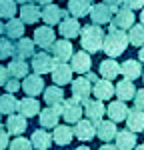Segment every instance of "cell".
<instances>
[{"label": "cell", "mask_w": 144, "mask_h": 150, "mask_svg": "<svg viewBox=\"0 0 144 150\" xmlns=\"http://www.w3.org/2000/svg\"><path fill=\"white\" fill-rule=\"evenodd\" d=\"M68 14L72 18H82V16H88L90 12V0H68Z\"/></svg>", "instance_id": "30"}, {"label": "cell", "mask_w": 144, "mask_h": 150, "mask_svg": "<svg viewBox=\"0 0 144 150\" xmlns=\"http://www.w3.org/2000/svg\"><path fill=\"white\" fill-rule=\"evenodd\" d=\"M30 144H32V148H36V150H48L52 146V134L46 132L44 128H40V130H36L34 134H32Z\"/></svg>", "instance_id": "28"}, {"label": "cell", "mask_w": 144, "mask_h": 150, "mask_svg": "<svg viewBox=\"0 0 144 150\" xmlns=\"http://www.w3.org/2000/svg\"><path fill=\"white\" fill-rule=\"evenodd\" d=\"M74 136L78 140H82V142H88V140H92L96 136V128H94V124L90 122V120H86V118H80L78 122H76V126H74Z\"/></svg>", "instance_id": "17"}, {"label": "cell", "mask_w": 144, "mask_h": 150, "mask_svg": "<svg viewBox=\"0 0 144 150\" xmlns=\"http://www.w3.org/2000/svg\"><path fill=\"white\" fill-rule=\"evenodd\" d=\"M14 2H18V4H26V2H30V0H14Z\"/></svg>", "instance_id": "54"}, {"label": "cell", "mask_w": 144, "mask_h": 150, "mask_svg": "<svg viewBox=\"0 0 144 150\" xmlns=\"http://www.w3.org/2000/svg\"><path fill=\"white\" fill-rule=\"evenodd\" d=\"M54 40H56V32L52 30V26H38L34 30V38H32L34 46H40L42 50H46L54 44Z\"/></svg>", "instance_id": "9"}, {"label": "cell", "mask_w": 144, "mask_h": 150, "mask_svg": "<svg viewBox=\"0 0 144 150\" xmlns=\"http://www.w3.org/2000/svg\"><path fill=\"white\" fill-rule=\"evenodd\" d=\"M20 20L24 24H36L40 20V8L36 6V4H30V2H26L22 4V8H20Z\"/></svg>", "instance_id": "32"}, {"label": "cell", "mask_w": 144, "mask_h": 150, "mask_svg": "<svg viewBox=\"0 0 144 150\" xmlns=\"http://www.w3.org/2000/svg\"><path fill=\"white\" fill-rule=\"evenodd\" d=\"M128 44H134V46H144V26L142 24H132L130 32H128Z\"/></svg>", "instance_id": "37"}, {"label": "cell", "mask_w": 144, "mask_h": 150, "mask_svg": "<svg viewBox=\"0 0 144 150\" xmlns=\"http://www.w3.org/2000/svg\"><path fill=\"white\" fill-rule=\"evenodd\" d=\"M104 4H106L112 12H116V10H120V8H122L124 0H104Z\"/></svg>", "instance_id": "44"}, {"label": "cell", "mask_w": 144, "mask_h": 150, "mask_svg": "<svg viewBox=\"0 0 144 150\" xmlns=\"http://www.w3.org/2000/svg\"><path fill=\"white\" fill-rule=\"evenodd\" d=\"M4 32H6V38L8 40H20L24 36V22L20 18H10L8 22L4 24Z\"/></svg>", "instance_id": "31"}, {"label": "cell", "mask_w": 144, "mask_h": 150, "mask_svg": "<svg viewBox=\"0 0 144 150\" xmlns=\"http://www.w3.org/2000/svg\"><path fill=\"white\" fill-rule=\"evenodd\" d=\"M86 80H88V82H92V84H94V82L98 80V76H96V74L92 72V70H88V72H86Z\"/></svg>", "instance_id": "47"}, {"label": "cell", "mask_w": 144, "mask_h": 150, "mask_svg": "<svg viewBox=\"0 0 144 150\" xmlns=\"http://www.w3.org/2000/svg\"><path fill=\"white\" fill-rule=\"evenodd\" d=\"M142 80H144V70H142Z\"/></svg>", "instance_id": "56"}, {"label": "cell", "mask_w": 144, "mask_h": 150, "mask_svg": "<svg viewBox=\"0 0 144 150\" xmlns=\"http://www.w3.org/2000/svg\"><path fill=\"white\" fill-rule=\"evenodd\" d=\"M18 112V100L14 94H2L0 96V114H14Z\"/></svg>", "instance_id": "36"}, {"label": "cell", "mask_w": 144, "mask_h": 150, "mask_svg": "<svg viewBox=\"0 0 144 150\" xmlns=\"http://www.w3.org/2000/svg\"><path fill=\"white\" fill-rule=\"evenodd\" d=\"M132 100H134V108H138V110H144V88L136 90Z\"/></svg>", "instance_id": "41"}, {"label": "cell", "mask_w": 144, "mask_h": 150, "mask_svg": "<svg viewBox=\"0 0 144 150\" xmlns=\"http://www.w3.org/2000/svg\"><path fill=\"white\" fill-rule=\"evenodd\" d=\"M20 88H22L26 96H38V94H42V90L46 88L44 86V78L40 76V74H26L24 76V82L20 84Z\"/></svg>", "instance_id": "8"}, {"label": "cell", "mask_w": 144, "mask_h": 150, "mask_svg": "<svg viewBox=\"0 0 144 150\" xmlns=\"http://www.w3.org/2000/svg\"><path fill=\"white\" fill-rule=\"evenodd\" d=\"M122 6L130 8V10H138V8H144V0H124Z\"/></svg>", "instance_id": "43"}, {"label": "cell", "mask_w": 144, "mask_h": 150, "mask_svg": "<svg viewBox=\"0 0 144 150\" xmlns=\"http://www.w3.org/2000/svg\"><path fill=\"white\" fill-rule=\"evenodd\" d=\"M114 140H116V144H114V146H116L118 150H132L134 146H136V134H134V132H130L128 128H126V130L116 132Z\"/></svg>", "instance_id": "26"}, {"label": "cell", "mask_w": 144, "mask_h": 150, "mask_svg": "<svg viewBox=\"0 0 144 150\" xmlns=\"http://www.w3.org/2000/svg\"><path fill=\"white\" fill-rule=\"evenodd\" d=\"M134 92H136V88H134V82H130V80H120L114 86V94L118 96V100H122V102L132 100L134 98Z\"/></svg>", "instance_id": "33"}, {"label": "cell", "mask_w": 144, "mask_h": 150, "mask_svg": "<svg viewBox=\"0 0 144 150\" xmlns=\"http://www.w3.org/2000/svg\"><path fill=\"white\" fill-rule=\"evenodd\" d=\"M4 88H6V92H8V94L18 92V90H20V80H16V78H10V80H6Z\"/></svg>", "instance_id": "42"}, {"label": "cell", "mask_w": 144, "mask_h": 150, "mask_svg": "<svg viewBox=\"0 0 144 150\" xmlns=\"http://www.w3.org/2000/svg\"><path fill=\"white\" fill-rule=\"evenodd\" d=\"M138 58H140V62H144V46H140V52H138Z\"/></svg>", "instance_id": "50"}, {"label": "cell", "mask_w": 144, "mask_h": 150, "mask_svg": "<svg viewBox=\"0 0 144 150\" xmlns=\"http://www.w3.org/2000/svg\"><path fill=\"white\" fill-rule=\"evenodd\" d=\"M52 80L56 86H64V84H70L72 82V68L70 64H66V62H58L54 68H52Z\"/></svg>", "instance_id": "16"}, {"label": "cell", "mask_w": 144, "mask_h": 150, "mask_svg": "<svg viewBox=\"0 0 144 150\" xmlns=\"http://www.w3.org/2000/svg\"><path fill=\"white\" fill-rule=\"evenodd\" d=\"M72 84V98L76 100V102L82 104L84 100H88L90 98V94H92V82L86 80V76H78Z\"/></svg>", "instance_id": "7"}, {"label": "cell", "mask_w": 144, "mask_h": 150, "mask_svg": "<svg viewBox=\"0 0 144 150\" xmlns=\"http://www.w3.org/2000/svg\"><path fill=\"white\" fill-rule=\"evenodd\" d=\"M56 110L60 112V116L68 122V124H76L80 118H82L84 114V110H82V104L80 102H76L74 98H64L60 104H56L54 106Z\"/></svg>", "instance_id": "3"}, {"label": "cell", "mask_w": 144, "mask_h": 150, "mask_svg": "<svg viewBox=\"0 0 144 150\" xmlns=\"http://www.w3.org/2000/svg\"><path fill=\"white\" fill-rule=\"evenodd\" d=\"M10 150H32V144H30V140L16 136L14 140H10Z\"/></svg>", "instance_id": "40"}, {"label": "cell", "mask_w": 144, "mask_h": 150, "mask_svg": "<svg viewBox=\"0 0 144 150\" xmlns=\"http://www.w3.org/2000/svg\"><path fill=\"white\" fill-rule=\"evenodd\" d=\"M98 68H100V76H104V78L110 80V82L120 74V64L114 60V58H104V60L100 62Z\"/></svg>", "instance_id": "29"}, {"label": "cell", "mask_w": 144, "mask_h": 150, "mask_svg": "<svg viewBox=\"0 0 144 150\" xmlns=\"http://www.w3.org/2000/svg\"><path fill=\"white\" fill-rule=\"evenodd\" d=\"M64 100V90L60 88V86H48V88H44V102L48 104V106H56V104H60Z\"/></svg>", "instance_id": "35"}, {"label": "cell", "mask_w": 144, "mask_h": 150, "mask_svg": "<svg viewBox=\"0 0 144 150\" xmlns=\"http://www.w3.org/2000/svg\"><path fill=\"white\" fill-rule=\"evenodd\" d=\"M90 2H92V0H90Z\"/></svg>", "instance_id": "57"}, {"label": "cell", "mask_w": 144, "mask_h": 150, "mask_svg": "<svg viewBox=\"0 0 144 150\" xmlns=\"http://www.w3.org/2000/svg\"><path fill=\"white\" fill-rule=\"evenodd\" d=\"M90 66H92V60H90V54H88V52L80 50V52H74V54H72V58H70V68H72V72L86 74V72L90 70Z\"/></svg>", "instance_id": "15"}, {"label": "cell", "mask_w": 144, "mask_h": 150, "mask_svg": "<svg viewBox=\"0 0 144 150\" xmlns=\"http://www.w3.org/2000/svg\"><path fill=\"white\" fill-rule=\"evenodd\" d=\"M136 20V16H134V12L130 8H120L116 10V14L110 18V28H118V30H126V28H130L132 24Z\"/></svg>", "instance_id": "10"}, {"label": "cell", "mask_w": 144, "mask_h": 150, "mask_svg": "<svg viewBox=\"0 0 144 150\" xmlns=\"http://www.w3.org/2000/svg\"><path fill=\"white\" fill-rule=\"evenodd\" d=\"M12 54H14V44H12V40L0 36V60H6V58H10Z\"/></svg>", "instance_id": "39"}, {"label": "cell", "mask_w": 144, "mask_h": 150, "mask_svg": "<svg viewBox=\"0 0 144 150\" xmlns=\"http://www.w3.org/2000/svg\"><path fill=\"white\" fill-rule=\"evenodd\" d=\"M74 150H90L88 146H78V148H74Z\"/></svg>", "instance_id": "55"}, {"label": "cell", "mask_w": 144, "mask_h": 150, "mask_svg": "<svg viewBox=\"0 0 144 150\" xmlns=\"http://www.w3.org/2000/svg\"><path fill=\"white\" fill-rule=\"evenodd\" d=\"M92 94H94L96 100L104 102V100H110L114 96V86L112 82L106 80V78H98V80L92 84Z\"/></svg>", "instance_id": "13"}, {"label": "cell", "mask_w": 144, "mask_h": 150, "mask_svg": "<svg viewBox=\"0 0 144 150\" xmlns=\"http://www.w3.org/2000/svg\"><path fill=\"white\" fill-rule=\"evenodd\" d=\"M26 126H28V122H26V118H24L22 114H8V120H6V132L8 134H12V136H20L24 130H26Z\"/></svg>", "instance_id": "21"}, {"label": "cell", "mask_w": 144, "mask_h": 150, "mask_svg": "<svg viewBox=\"0 0 144 150\" xmlns=\"http://www.w3.org/2000/svg\"><path fill=\"white\" fill-rule=\"evenodd\" d=\"M8 148V132L0 126V150H6Z\"/></svg>", "instance_id": "45"}, {"label": "cell", "mask_w": 144, "mask_h": 150, "mask_svg": "<svg viewBox=\"0 0 144 150\" xmlns=\"http://www.w3.org/2000/svg\"><path fill=\"white\" fill-rule=\"evenodd\" d=\"M80 28H82V26L78 24L76 18H72V16H68V18H64V20L58 22V32L62 34V38H66V40L76 38V36L80 34Z\"/></svg>", "instance_id": "19"}, {"label": "cell", "mask_w": 144, "mask_h": 150, "mask_svg": "<svg viewBox=\"0 0 144 150\" xmlns=\"http://www.w3.org/2000/svg\"><path fill=\"white\" fill-rule=\"evenodd\" d=\"M16 2L14 0H0V18H6L10 20L16 16Z\"/></svg>", "instance_id": "38"}, {"label": "cell", "mask_w": 144, "mask_h": 150, "mask_svg": "<svg viewBox=\"0 0 144 150\" xmlns=\"http://www.w3.org/2000/svg\"><path fill=\"white\" fill-rule=\"evenodd\" d=\"M74 138V132H72L70 124H58L54 126V132H52V140L58 144V146H68Z\"/></svg>", "instance_id": "24"}, {"label": "cell", "mask_w": 144, "mask_h": 150, "mask_svg": "<svg viewBox=\"0 0 144 150\" xmlns=\"http://www.w3.org/2000/svg\"><path fill=\"white\" fill-rule=\"evenodd\" d=\"M58 64V60L52 56V54H48V52H36L34 56H32V68H34V74H48V72H52V68Z\"/></svg>", "instance_id": "4"}, {"label": "cell", "mask_w": 144, "mask_h": 150, "mask_svg": "<svg viewBox=\"0 0 144 150\" xmlns=\"http://www.w3.org/2000/svg\"><path fill=\"white\" fill-rule=\"evenodd\" d=\"M4 34V24H2V20H0V36Z\"/></svg>", "instance_id": "53"}, {"label": "cell", "mask_w": 144, "mask_h": 150, "mask_svg": "<svg viewBox=\"0 0 144 150\" xmlns=\"http://www.w3.org/2000/svg\"><path fill=\"white\" fill-rule=\"evenodd\" d=\"M36 54V46L30 38H20L16 44H14V58H20V60H26V58H32Z\"/></svg>", "instance_id": "20"}, {"label": "cell", "mask_w": 144, "mask_h": 150, "mask_svg": "<svg viewBox=\"0 0 144 150\" xmlns=\"http://www.w3.org/2000/svg\"><path fill=\"white\" fill-rule=\"evenodd\" d=\"M102 42H104V30L96 24H86L80 28V44H82L84 52L88 54H96L102 50Z\"/></svg>", "instance_id": "1"}, {"label": "cell", "mask_w": 144, "mask_h": 150, "mask_svg": "<svg viewBox=\"0 0 144 150\" xmlns=\"http://www.w3.org/2000/svg\"><path fill=\"white\" fill-rule=\"evenodd\" d=\"M6 80H8V70H6V66L0 64V86H4Z\"/></svg>", "instance_id": "46"}, {"label": "cell", "mask_w": 144, "mask_h": 150, "mask_svg": "<svg viewBox=\"0 0 144 150\" xmlns=\"http://www.w3.org/2000/svg\"><path fill=\"white\" fill-rule=\"evenodd\" d=\"M36 4H42V6H46V4H52V0H36Z\"/></svg>", "instance_id": "49"}, {"label": "cell", "mask_w": 144, "mask_h": 150, "mask_svg": "<svg viewBox=\"0 0 144 150\" xmlns=\"http://www.w3.org/2000/svg\"><path fill=\"white\" fill-rule=\"evenodd\" d=\"M38 120H40V124H42V128H44V130H48V128H54V126H58L60 112L54 108V106L42 108V112L38 114Z\"/></svg>", "instance_id": "25"}, {"label": "cell", "mask_w": 144, "mask_h": 150, "mask_svg": "<svg viewBox=\"0 0 144 150\" xmlns=\"http://www.w3.org/2000/svg\"><path fill=\"white\" fill-rule=\"evenodd\" d=\"M126 126L130 132H144V110L138 108H128V114H126Z\"/></svg>", "instance_id": "18"}, {"label": "cell", "mask_w": 144, "mask_h": 150, "mask_svg": "<svg viewBox=\"0 0 144 150\" xmlns=\"http://www.w3.org/2000/svg\"><path fill=\"white\" fill-rule=\"evenodd\" d=\"M40 110V102L36 100L34 96H24L22 100H18V114H22L26 120L38 114Z\"/></svg>", "instance_id": "22"}, {"label": "cell", "mask_w": 144, "mask_h": 150, "mask_svg": "<svg viewBox=\"0 0 144 150\" xmlns=\"http://www.w3.org/2000/svg\"><path fill=\"white\" fill-rule=\"evenodd\" d=\"M98 150H118V148H116V146H112V144H108V142H104Z\"/></svg>", "instance_id": "48"}, {"label": "cell", "mask_w": 144, "mask_h": 150, "mask_svg": "<svg viewBox=\"0 0 144 150\" xmlns=\"http://www.w3.org/2000/svg\"><path fill=\"white\" fill-rule=\"evenodd\" d=\"M96 136L100 140H104V142H110V140H114V136H116V122H112V120H100L98 124H96Z\"/></svg>", "instance_id": "23"}, {"label": "cell", "mask_w": 144, "mask_h": 150, "mask_svg": "<svg viewBox=\"0 0 144 150\" xmlns=\"http://www.w3.org/2000/svg\"><path fill=\"white\" fill-rule=\"evenodd\" d=\"M132 150H144V144H138V146H134Z\"/></svg>", "instance_id": "52"}, {"label": "cell", "mask_w": 144, "mask_h": 150, "mask_svg": "<svg viewBox=\"0 0 144 150\" xmlns=\"http://www.w3.org/2000/svg\"><path fill=\"white\" fill-rule=\"evenodd\" d=\"M88 14H90L92 24H96V26H100V24H108V22H110V18H112V10L108 8L104 2H100V4H92Z\"/></svg>", "instance_id": "14"}, {"label": "cell", "mask_w": 144, "mask_h": 150, "mask_svg": "<svg viewBox=\"0 0 144 150\" xmlns=\"http://www.w3.org/2000/svg\"><path fill=\"white\" fill-rule=\"evenodd\" d=\"M6 70H8V74H10L12 78L20 80V78H24V76L28 74V64H26V60L14 58V60H10V64H8Z\"/></svg>", "instance_id": "34"}, {"label": "cell", "mask_w": 144, "mask_h": 150, "mask_svg": "<svg viewBox=\"0 0 144 150\" xmlns=\"http://www.w3.org/2000/svg\"><path fill=\"white\" fill-rule=\"evenodd\" d=\"M120 74L124 76V80L134 82L138 76H142V64H140V60H136V58L124 60V62L120 64Z\"/></svg>", "instance_id": "12"}, {"label": "cell", "mask_w": 144, "mask_h": 150, "mask_svg": "<svg viewBox=\"0 0 144 150\" xmlns=\"http://www.w3.org/2000/svg\"><path fill=\"white\" fill-rule=\"evenodd\" d=\"M68 16H70L68 10H62L56 4H46V6L40 10V18L46 22V26H54V24H58L60 20L68 18Z\"/></svg>", "instance_id": "6"}, {"label": "cell", "mask_w": 144, "mask_h": 150, "mask_svg": "<svg viewBox=\"0 0 144 150\" xmlns=\"http://www.w3.org/2000/svg\"><path fill=\"white\" fill-rule=\"evenodd\" d=\"M128 48V36L124 30L118 28H110L108 34H104V42H102V50L106 52L108 58H116L120 56L124 50Z\"/></svg>", "instance_id": "2"}, {"label": "cell", "mask_w": 144, "mask_h": 150, "mask_svg": "<svg viewBox=\"0 0 144 150\" xmlns=\"http://www.w3.org/2000/svg\"><path fill=\"white\" fill-rule=\"evenodd\" d=\"M82 110L84 114H86V120H90L92 124H98L102 118H104V114H106V106L100 102V100H92V98H88V100H84L82 102Z\"/></svg>", "instance_id": "5"}, {"label": "cell", "mask_w": 144, "mask_h": 150, "mask_svg": "<svg viewBox=\"0 0 144 150\" xmlns=\"http://www.w3.org/2000/svg\"><path fill=\"white\" fill-rule=\"evenodd\" d=\"M106 112H108V120L122 122L126 118V114H128V106H126V102H122V100H114V102H110Z\"/></svg>", "instance_id": "27"}, {"label": "cell", "mask_w": 144, "mask_h": 150, "mask_svg": "<svg viewBox=\"0 0 144 150\" xmlns=\"http://www.w3.org/2000/svg\"><path fill=\"white\" fill-rule=\"evenodd\" d=\"M140 24L144 26V8H142V12H140Z\"/></svg>", "instance_id": "51"}, {"label": "cell", "mask_w": 144, "mask_h": 150, "mask_svg": "<svg viewBox=\"0 0 144 150\" xmlns=\"http://www.w3.org/2000/svg\"><path fill=\"white\" fill-rule=\"evenodd\" d=\"M50 52H52V56L56 58L58 62H66V60H70V58H72L74 48H72L70 40L62 38V40H54V44L50 46Z\"/></svg>", "instance_id": "11"}]
</instances>
